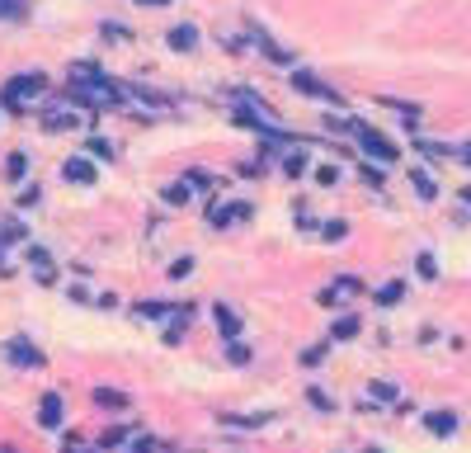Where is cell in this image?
Here are the masks:
<instances>
[{"mask_svg": "<svg viewBox=\"0 0 471 453\" xmlns=\"http://www.w3.org/2000/svg\"><path fill=\"white\" fill-rule=\"evenodd\" d=\"M43 85H48V80L38 76V71H33V76H15V80H5V90H0V104L24 109L28 100H38V95H43Z\"/></svg>", "mask_w": 471, "mask_h": 453, "instance_id": "1", "label": "cell"}, {"mask_svg": "<svg viewBox=\"0 0 471 453\" xmlns=\"http://www.w3.org/2000/svg\"><path fill=\"white\" fill-rule=\"evenodd\" d=\"M5 359H10L15 369H28V373H33V369H48V354L38 345H28L24 335H15V340L5 345Z\"/></svg>", "mask_w": 471, "mask_h": 453, "instance_id": "2", "label": "cell"}, {"mask_svg": "<svg viewBox=\"0 0 471 453\" xmlns=\"http://www.w3.org/2000/svg\"><path fill=\"white\" fill-rule=\"evenodd\" d=\"M61 420H66V401H61V392H48V397L38 401V425L57 429Z\"/></svg>", "mask_w": 471, "mask_h": 453, "instance_id": "3", "label": "cell"}, {"mask_svg": "<svg viewBox=\"0 0 471 453\" xmlns=\"http://www.w3.org/2000/svg\"><path fill=\"white\" fill-rule=\"evenodd\" d=\"M354 133H358V142H363V151H372L377 160H396V147L382 133H372V128H354Z\"/></svg>", "mask_w": 471, "mask_h": 453, "instance_id": "4", "label": "cell"}, {"mask_svg": "<svg viewBox=\"0 0 471 453\" xmlns=\"http://www.w3.org/2000/svg\"><path fill=\"white\" fill-rule=\"evenodd\" d=\"M61 175H66L71 185H95V165H90L85 156H71L66 165H61Z\"/></svg>", "mask_w": 471, "mask_h": 453, "instance_id": "5", "label": "cell"}, {"mask_svg": "<svg viewBox=\"0 0 471 453\" xmlns=\"http://www.w3.org/2000/svg\"><path fill=\"white\" fill-rule=\"evenodd\" d=\"M240 217H250V203H227V208H212L208 222H212V227H231V222H240Z\"/></svg>", "mask_w": 471, "mask_h": 453, "instance_id": "6", "label": "cell"}, {"mask_svg": "<svg viewBox=\"0 0 471 453\" xmlns=\"http://www.w3.org/2000/svg\"><path fill=\"white\" fill-rule=\"evenodd\" d=\"M170 48H175V53H193V48H198V28L193 24L170 28Z\"/></svg>", "mask_w": 471, "mask_h": 453, "instance_id": "7", "label": "cell"}, {"mask_svg": "<svg viewBox=\"0 0 471 453\" xmlns=\"http://www.w3.org/2000/svg\"><path fill=\"white\" fill-rule=\"evenodd\" d=\"M95 406H99V411H128V392H113V387H95Z\"/></svg>", "mask_w": 471, "mask_h": 453, "instance_id": "8", "label": "cell"}, {"mask_svg": "<svg viewBox=\"0 0 471 453\" xmlns=\"http://www.w3.org/2000/svg\"><path fill=\"white\" fill-rule=\"evenodd\" d=\"M212 321L222 326V335H227V340L236 345V335H240V317H236L231 307H212Z\"/></svg>", "mask_w": 471, "mask_h": 453, "instance_id": "9", "label": "cell"}, {"mask_svg": "<svg viewBox=\"0 0 471 453\" xmlns=\"http://www.w3.org/2000/svg\"><path fill=\"white\" fill-rule=\"evenodd\" d=\"M424 425L434 429V434H452V429H457V416H452V411H434Z\"/></svg>", "mask_w": 471, "mask_h": 453, "instance_id": "10", "label": "cell"}, {"mask_svg": "<svg viewBox=\"0 0 471 453\" xmlns=\"http://www.w3.org/2000/svg\"><path fill=\"white\" fill-rule=\"evenodd\" d=\"M76 123H80L76 113H61V109H52V113L43 118V128H48V133H61V128H76Z\"/></svg>", "mask_w": 471, "mask_h": 453, "instance_id": "11", "label": "cell"}, {"mask_svg": "<svg viewBox=\"0 0 471 453\" xmlns=\"http://www.w3.org/2000/svg\"><path fill=\"white\" fill-rule=\"evenodd\" d=\"M410 185H415L419 198H434V194H439V185H434V180L424 175V170H410Z\"/></svg>", "mask_w": 471, "mask_h": 453, "instance_id": "12", "label": "cell"}, {"mask_svg": "<svg viewBox=\"0 0 471 453\" xmlns=\"http://www.w3.org/2000/svg\"><path fill=\"white\" fill-rule=\"evenodd\" d=\"M24 170H28V156H24V151H15V156L5 160V175H10V180H24Z\"/></svg>", "mask_w": 471, "mask_h": 453, "instance_id": "13", "label": "cell"}, {"mask_svg": "<svg viewBox=\"0 0 471 453\" xmlns=\"http://www.w3.org/2000/svg\"><path fill=\"white\" fill-rule=\"evenodd\" d=\"M24 15H28L24 0H0V19H24Z\"/></svg>", "mask_w": 471, "mask_h": 453, "instance_id": "14", "label": "cell"}, {"mask_svg": "<svg viewBox=\"0 0 471 453\" xmlns=\"http://www.w3.org/2000/svg\"><path fill=\"white\" fill-rule=\"evenodd\" d=\"M354 335H358V321H354V317L335 321V340H354Z\"/></svg>", "mask_w": 471, "mask_h": 453, "instance_id": "15", "label": "cell"}, {"mask_svg": "<svg viewBox=\"0 0 471 453\" xmlns=\"http://www.w3.org/2000/svg\"><path fill=\"white\" fill-rule=\"evenodd\" d=\"M415 269H419V274H424V279H439V265H434V255H429V250H419Z\"/></svg>", "mask_w": 471, "mask_h": 453, "instance_id": "16", "label": "cell"}, {"mask_svg": "<svg viewBox=\"0 0 471 453\" xmlns=\"http://www.w3.org/2000/svg\"><path fill=\"white\" fill-rule=\"evenodd\" d=\"M401 297H405V288H401V284H387V288L377 293V302H382V307H392V302H401Z\"/></svg>", "mask_w": 471, "mask_h": 453, "instance_id": "17", "label": "cell"}, {"mask_svg": "<svg viewBox=\"0 0 471 453\" xmlns=\"http://www.w3.org/2000/svg\"><path fill=\"white\" fill-rule=\"evenodd\" d=\"M307 397H311V406H316V411H335V401L325 397V392H320V387H311V392H307Z\"/></svg>", "mask_w": 471, "mask_h": 453, "instance_id": "18", "label": "cell"}, {"mask_svg": "<svg viewBox=\"0 0 471 453\" xmlns=\"http://www.w3.org/2000/svg\"><path fill=\"white\" fill-rule=\"evenodd\" d=\"M316 180H320V185H335V180H340V170H335V165H320V170H316Z\"/></svg>", "mask_w": 471, "mask_h": 453, "instance_id": "19", "label": "cell"}, {"mask_svg": "<svg viewBox=\"0 0 471 453\" xmlns=\"http://www.w3.org/2000/svg\"><path fill=\"white\" fill-rule=\"evenodd\" d=\"M189 185H193V189H208L212 175H208V170H193V175H189Z\"/></svg>", "mask_w": 471, "mask_h": 453, "instance_id": "20", "label": "cell"}, {"mask_svg": "<svg viewBox=\"0 0 471 453\" xmlns=\"http://www.w3.org/2000/svg\"><path fill=\"white\" fill-rule=\"evenodd\" d=\"M165 198H170V203H184V198H189V189H184V185H170V189H165Z\"/></svg>", "mask_w": 471, "mask_h": 453, "instance_id": "21", "label": "cell"}, {"mask_svg": "<svg viewBox=\"0 0 471 453\" xmlns=\"http://www.w3.org/2000/svg\"><path fill=\"white\" fill-rule=\"evenodd\" d=\"M231 364H250V349H245V345H231Z\"/></svg>", "mask_w": 471, "mask_h": 453, "instance_id": "22", "label": "cell"}, {"mask_svg": "<svg viewBox=\"0 0 471 453\" xmlns=\"http://www.w3.org/2000/svg\"><path fill=\"white\" fill-rule=\"evenodd\" d=\"M61 453H95V449H80L76 439H66V444H61Z\"/></svg>", "mask_w": 471, "mask_h": 453, "instance_id": "23", "label": "cell"}, {"mask_svg": "<svg viewBox=\"0 0 471 453\" xmlns=\"http://www.w3.org/2000/svg\"><path fill=\"white\" fill-rule=\"evenodd\" d=\"M142 5H170V0H142Z\"/></svg>", "mask_w": 471, "mask_h": 453, "instance_id": "24", "label": "cell"}, {"mask_svg": "<svg viewBox=\"0 0 471 453\" xmlns=\"http://www.w3.org/2000/svg\"><path fill=\"white\" fill-rule=\"evenodd\" d=\"M462 198H467V203H471V189H462Z\"/></svg>", "mask_w": 471, "mask_h": 453, "instance_id": "25", "label": "cell"}, {"mask_svg": "<svg viewBox=\"0 0 471 453\" xmlns=\"http://www.w3.org/2000/svg\"><path fill=\"white\" fill-rule=\"evenodd\" d=\"M0 453H10V449H0Z\"/></svg>", "mask_w": 471, "mask_h": 453, "instance_id": "26", "label": "cell"}]
</instances>
